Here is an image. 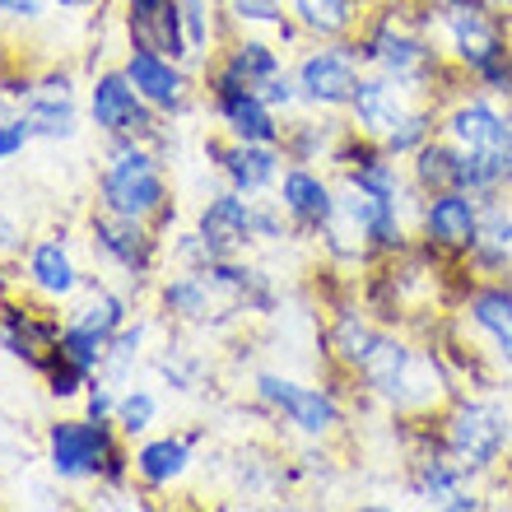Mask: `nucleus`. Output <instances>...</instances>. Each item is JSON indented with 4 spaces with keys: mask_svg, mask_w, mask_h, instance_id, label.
<instances>
[{
    "mask_svg": "<svg viewBox=\"0 0 512 512\" xmlns=\"http://www.w3.org/2000/svg\"><path fill=\"white\" fill-rule=\"evenodd\" d=\"M205 89H210V108H215V117L224 122V131L233 135V140H256V145H280V122H275V108H270L266 98H261V89H252V84L233 80V75H224V70H210V80H205Z\"/></svg>",
    "mask_w": 512,
    "mask_h": 512,
    "instance_id": "obj_6",
    "label": "nucleus"
},
{
    "mask_svg": "<svg viewBox=\"0 0 512 512\" xmlns=\"http://www.w3.org/2000/svg\"><path fill=\"white\" fill-rule=\"evenodd\" d=\"M508 443V419L499 405L489 401H466L447 424V452L461 461V471H485L494 466Z\"/></svg>",
    "mask_w": 512,
    "mask_h": 512,
    "instance_id": "obj_9",
    "label": "nucleus"
},
{
    "mask_svg": "<svg viewBox=\"0 0 512 512\" xmlns=\"http://www.w3.org/2000/svg\"><path fill=\"white\" fill-rule=\"evenodd\" d=\"M252 215H256V238H284V205H256L252 201Z\"/></svg>",
    "mask_w": 512,
    "mask_h": 512,
    "instance_id": "obj_44",
    "label": "nucleus"
},
{
    "mask_svg": "<svg viewBox=\"0 0 512 512\" xmlns=\"http://www.w3.org/2000/svg\"><path fill=\"white\" fill-rule=\"evenodd\" d=\"M24 270H28V289L42 294L47 303H70L84 289V275L70 261V247L61 233H47V238H38L28 247Z\"/></svg>",
    "mask_w": 512,
    "mask_h": 512,
    "instance_id": "obj_15",
    "label": "nucleus"
},
{
    "mask_svg": "<svg viewBox=\"0 0 512 512\" xmlns=\"http://www.w3.org/2000/svg\"><path fill=\"white\" fill-rule=\"evenodd\" d=\"M122 70L131 75L140 98L154 112H163V117H182L191 108V80H187V70H182V61H173V56H159V52H149V47H131Z\"/></svg>",
    "mask_w": 512,
    "mask_h": 512,
    "instance_id": "obj_11",
    "label": "nucleus"
},
{
    "mask_svg": "<svg viewBox=\"0 0 512 512\" xmlns=\"http://www.w3.org/2000/svg\"><path fill=\"white\" fill-rule=\"evenodd\" d=\"M485 266H512V219L508 215H489L485 224H480V238H475L471 247Z\"/></svg>",
    "mask_w": 512,
    "mask_h": 512,
    "instance_id": "obj_35",
    "label": "nucleus"
},
{
    "mask_svg": "<svg viewBox=\"0 0 512 512\" xmlns=\"http://www.w3.org/2000/svg\"><path fill=\"white\" fill-rule=\"evenodd\" d=\"M350 187L378 196V201H396L401 196V177H396V163L391 159H359V168L350 173Z\"/></svg>",
    "mask_w": 512,
    "mask_h": 512,
    "instance_id": "obj_36",
    "label": "nucleus"
},
{
    "mask_svg": "<svg viewBox=\"0 0 512 512\" xmlns=\"http://www.w3.org/2000/svg\"><path fill=\"white\" fill-rule=\"evenodd\" d=\"M196 233H201L210 261H238V256L247 252V243L256 238L252 201L233 187L210 196V201L201 205V215H196Z\"/></svg>",
    "mask_w": 512,
    "mask_h": 512,
    "instance_id": "obj_10",
    "label": "nucleus"
},
{
    "mask_svg": "<svg viewBox=\"0 0 512 512\" xmlns=\"http://www.w3.org/2000/svg\"><path fill=\"white\" fill-rule=\"evenodd\" d=\"M219 70H224V75H233V80L252 84V89H261L270 75H280V56H275V47H270V42L243 38V42H233L229 52H224Z\"/></svg>",
    "mask_w": 512,
    "mask_h": 512,
    "instance_id": "obj_27",
    "label": "nucleus"
},
{
    "mask_svg": "<svg viewBox=\"0 0 512 512\" xmlns=\"http://www.w3.org/2000/svg\"><path fill=\"white\" fill-rule=\"evenodd\" d=\"M415 368L419 364H415V354H410V345H401V340H391V336H378L373 340V350H368V359L359 364V373H364V382L378 391L382 401L410 405Z\"/></svg>",
    "mask_w": 512,
    "mask_h": 512,
    "instance_id": "obj_18",
    "label": "nucleus"
},
{
    "mask_svg": "<svg viewBox=\"0 0 512 512\" xmlns=\"http://www.w3.org/2000/svg\"><path fill=\"white\" fill-rule=\"evenodd\" d=\"M373 340H378V331L359 317V312H340L336 326H331V350L340 354V364L359 368L368 359V350H373Z\"/></svg>",
    "mask_w": 512,
    "mask_h": 512,
    "instance_id": "obj_31",
    "label": "nucleus"
},
{
    "mask_svg": "<svg viewBox=\"0 0 512 512\" xmlns=\"http://www.w3.org/2000/svg\"><path fill=\"white\" fill-rule=\"evenodd\" d=\"M89 243H94V256L103 266L122 270L131 284L149 280L154 266H159V247H163V233L154 224H140V219H126V215H112L98 205L89 215Z\"/></svg>",
    "mask_w": 512,
    "mask_h": 512,
    "instance_id": "obj_5",
    "label": "nucleus"
},
{
    "mask_svg": "<svg viewBox=\"0 0 512 512\" xmlns=\"http://www.w3.org/2000/svg\"><path fill=\"white\" fill-rule=\"evenodd\" d=\"M42 378H47V391H52L56 401H75V396H84V391H89V382H94L84 368H75L70 359H61V354L52 359V368H47Z\"/></svg>",
    "mask_w": 512,
    "mask_h": 512,
    "instance_id": "obj_37",
    "label": "nucleus"
},
{
    "mask_svg": "<svg viewBox=\"0 0 512 512\" xmlns=\"http://www.w3.org/2000/svg\"><path fill=\"white\" fill-rule=\"evenodd\" d=\"M19 122L28 126L33 140H70L80 131V98H75V80L66 70L33 75L24 103H19Z\"/></svg>",
    "mask_w": 512,
    "mask_h": 512,
    "instance_id": "obj_8",
    "label": "nucleus"
},
{
    "mask_svg": "<svg viewBox=\"0 0 512 512\" xmlns=\"http://www.w3.org/2000/svg\"><path fill=\"white\" fill-rule=\"evenodd\" d=\"M438 508H457V512H466V508H480V499H471L466 489H452V494H447V499L438 503Z\"/></svg>",
    "mask_w": 512,
    "mask_h": 512,
    "instance_id": "obj_47",
    "label": "nucleus"
},
{
    "mask_svg": "<svg viewBox=\"0 0 512 512\" xmlns=\"http://www.w3.org/2000/svg\"><path fill=\"white\" fill-rule=\"evenodd\" d=\"M471 322L494 340L499 359L512 368V294L508 289H480V294H471Z\"/></svg>",
    "mask_w": 512,
    "mask_h": 512,
    "instance_id": "obj_26",
    "label": "nucleus"
},
{
    "mask_svg": "<svg viewBox=\"0 0 512 512\" xmlns=\"http://www.w3.org/2000/svg\"><path fill=\"white\" fill-rule=\"evenodd\" d=\"M224 14L238 19V24H270V28L284 24L280 0H224Z\"/></svg>",
    "mask_w": 512,
    "mask_h": 512,
    "instance_id": "obj_39",
    "label": "nucleus"
},
{
    "mask_svg": "<svg viewBox=\"0 0 512 512\" xmlns=\"http://www.w3.org/2000/svg\"><path fill=\"white\" fill-rule=\"evenodd\" d=\"M447 33H452V52H457L471 70L489 75L494 66H503L499 28L485 19V10H471V5H452V10H447Z\"/></svg>",
    "mask_w": 512,
    "mask_h": 512,
    "instance_id": "obj_20",
    "label": "nucleus"
},
{
    "mask_svg": "<svg viewBox=\"0 0 512 512\" xmlns=\"http://www.w3.org/2000/svg\"><path fill=\"white\" fill-rule=\"evenodd\" d=\"M19 224L14 219H0V252H19Z\"/></svg>",
    "mask_w": 512,
    "mask_h": 512,
    "instance_id": "obj_46",
    "label": "nucleus"
},
{
    "mask_svg": "<svg viewBox=\"0 0 512 512\" xmlns=\"http://www.w3.org/2000/svg\"><path fill=\"white\" fill-rule=\"evenodd\" d=\"M89 122L108 140H149V145L163 140V112H154L140 98V89L131 84V75L122 66L94 75V84H89Z\"/></svg>",
    "mask_w": 512,
    "mask_h": 512,
    "instance_id": "obj_4",
    "label": "nucleus"
},
{
    "mask_svg": "<svg viewBox=\"0 0 512 512\" xmlns=\"http://www.w3.org/2000/svg\"><path fill=\"white\" fill-rule=\"evenodd\" d=\"M224 308V298H219L215 280L205 275V270H177L168 280L159 284V312L168 322H182V326H210L215 322V312ZM229 312V308H224Z\"/></svg>",
    "mask_w": 512,
    "mask_h": 512,
    "instance_id": "obj_16",
    "label": "nucleus"
},
{
    "mask_svg": "<svg viewBox=\"0 0 512 512\" xmlns=\"http://www.w3.org/2000/svg\"><path fill=\"white\" fill-rule=\"evenodd\" d=\"M177 14L187 24V42H191V61H201L215 42V0H177Z\"/></svg>",
    "mask_w": 512,
    "mask_h": 512,
    "instance_id": "obj_34",
    "label": "nucleus"
},
{
    "mask_svg": "<svg viewBox=\"0 0 512 512\" xmlns=\"http://www.w3.org/2000/svg\"><path fill=\"white\" fill-rule=\"evenodd\" d=\"M117 429L126 433V438H145L149 429H154V419H159V396L145 387H126L122 396H117Z\"/></svg>",
    "mask_w": 512,
    "mask_h": 512,
    "instance_id": "obj_32",
    "label": "nucleus"
},
{
    "mask_svg": "<svg viewBox=\"0 0 512 512\" xmlns=\"http://www.w3.org/2000/svg\"><path fill=\"white\" fill-rule=\"evenodd\" d=\"M191 438L187 433H154V438H140L131 452L135 480L145 489H173L182 475L191 471Z\"/></svg>",
    "mask_w": 512,
    "mask_h": 512,
    "instance_id": "obj_17",
    "label": "nucleus"
},
{
    "mask_svg": "<svg viewBox=\"0 0 512 512\" xmlns=\"http://www.w3.org/2000/svg\"><path fill=\"white\" fill-rule=\"evenodd\" d=\"M0 14H5V19H14V24H42L47 0H0Z\"/></svg>",
    "mask_w": 512,
    "mask_h": 512,
    "instance_id": "obj_45",
    "label": "nucleus"
},
{
    "mask_svg": "<svg viewBox=\"0 0 512 512\" xmlns=\"http://www.w3.org/2000/svg\"><path fill=\"white\" fill-rule=\"evenodd\" d=\"M205 154L215 159V168L229 177L233 191L256 196L280 182V149L275 145H256V140H233V145H219V140H205Z\"/></svg>",
    "mask_w": 512,
    "mask_h": 512,
    "instance_id": "obj_13",
    "label": "nucleus"
},
{
    "mask_svg": "<svg viewBox=\"0 0 512 512\" xmlns=\"http://www.w3.org/2000/svg\"><path fill=\"white\" fill-rule=\"evenodd\" d=\"M66 322H75V326H84V331H94V336L112 340L126 322H131V298L117 294V289H108L103 280H89V275H84V298L66 312Z\"/></svg>",
    "mask_w": 512,
    "mask_h": 512,
    "instance_id": "obj_24",
    "label": "nucleus"
},
{
    "mask_svg": "<svg viewBox=\"0 0 512 512\" xmlns=\"http://www.w3.org/2000/svg\"><path fill=\"white\" fill-rule=\"evenodd\" d=\"M350 112L354 122L364 126V135H373V140H387L396 126L405 122V103H401V89H396V80H359V89H354L350 98Z\"/></svg>",
    "mask_w": 512,
    "mask_h": 512,
    "instance_id": "obj_23",
    "label": "nucleus"
},
{
    "mask_svg": "<svg viewBox=\"0 0 512 512\" xmlns=\"http://www.w3.org/2000/svg\"><path fill=\"white\" fill-rule=\"evenodd\" d=\"M424 233L438 247H475L480 238V210H475L471 191H433V201L424 205Z\"/></svg>",
    "mask_w": 512,
    "mask_h": 512,
    "instance_id": "obj_19",
    "label": "nucleus"
},
{
    "mask_svg": "<svg viewBox=\"0 0 512 512\" xmlns=\"http://www.w3.org/2000/svg\"><path fill=\"white\" fill-rule=\"evenodd\" d=\"M298 98H308L317 108H350L354 89H359V66L350 52H312L298 66Z\"/></svg>",
    "mask_w": 512,
    "mask_h": 512,
    "instance_id": "obj_14",
    "label": "nucleus"
},
{
    "mask_svg": "<svg viewBox=\"0 0 512 512\" xmlns=\"http://www.w3.org/2000/svg\"><path fill=\"white\" fill-rule=\"evenodd\" d=\"M429 131H433V117H429V112H405V122L396 126V131H391L382 145H387V154H415V149L429 140Z\"/></svg>",
    "mask_w": 512,
    "mask_h": 512,
    "instance_id": "obj_38",
    "label": "nucleus"
},
{
    "mask_svg": "<svg viewBox=\"0 0 512 512\" xmlns=\"http://www.w3.org/2000/svg\"><path fill=\"white\" fill-rule=\"evenodd\" d=\"M52 5H61V10H94L103 0H52Z\"/></svg>",
    "mask_w": 512,
    "mask_h": 512,
    "instance_id": "obj_48",
    "label": "nucleus"
},
{
    "mask_svg": "<svg viewBox=\"0 0 512 512\" xmlns=\"http://www.w3.org/2000/svg\"><path fill=\"white\" fill-rule=\"evenodd\" d=\"M154 368H159L163 382H168L173 391H191V387H196V364H191L177 345H168V350L159 354V364H154Z\"/></svg>",
    "mask_w": 512,
    "mask_h": 512,
    "instance_id": "obj_40",
    "label": "nucleus"
},
{
    "mask_svg": "<svg viewBox=\"0 0 512 512\" xmlns=\"http://www.w3.org/2000/svg\"><path fill=\"white\" fill-rule=\"evenodd\" d=\"M126 33H131V47H149V52L173 56L182 66L191 61L187 24H182V14H177V0H163L159 10H145V14L126 10Z\"/></svg>",
    "mask_w": 512,
    "mask_h": 512,
    "instance_id": "obj_22",
    "label": "nucleus"
},
{
    "mask_svg": "<svg viewBox=\"0 0 512 512\" xmlns=\"http://www.w3.org/2000/svg\"><path fill=\"white\" fill-rule=\"evenodd\" d=\"M415 182L424 191H461V149L424 140L415 149Z\"/></svg>",
    "mask_w": 512,
    "mask_h": 512,
    "instance_id": "obj_28",
    "label": "nucleus"
},
{
    "mask_svg": "<svg viewBox=\"0 0 512 512\" xmlns=\"http://www.w3.org/2000/svg\"><path fill=\"white\" fill-rule=\"evenodd\" d=\"M28 140H33V135H28V126L19 122V117H10V122H0V163L19 159Z\"/></svg>",
    "mask_w": 512,
    "mask_h": 512,
    "instance_id": "obj_42",
    "label": "nucleus"
},
{
    "mask_svg": "<svg viewBox=\"0 0 512 512\" xmlns=\"http://www.w3.org/2000/svg\"><path fill=\"white\" fill-rule=\"evenodd\" d=\"M98 205L112 210V215L154 224L159 233L168 229L177 205L159 149L149 140H108V163L98 173Z\"/></svg>",
    "mask_w": 512,
    "mask_h": 512,
    "instance_id": "obj_1",
    "label": "nucleus"
},
{
    "mask_svg": "<svg viewBox=\"0 0 512 512\" xmlns=\"http://www.w3.org/2000/svg\"><path fill=\"white\" fill-rule=\"evenodd\" d=\"M103 354H108V340L103 336H94V331H84L75 322H61V359H70L89 378H98L103 373Z\"/></svg>",
    "mask_w": 512,
    "mask_h": 512,
    "instance_id": "obj_33",
    "label": "nucleus"
},
{
    "mask_svg": "<svg viewBox=\"0 0 512 512\" xmlns=\"http://www.w3.org/2000/svg\"><path fill=\"white\" fill-rule=\"evenodd\" d=\"M294 19L317 38H340L354 24L350 0H294Z\"/></svg>",
    "mask_w": 512,
    "mask_h": 512,
    "instance_id": "obj_30",
    "label": "nucleus"
},
{
    "mask_svg": "<svg viewBox=\"0 0 512 512\" xmlns=\"http://www.w3.org/2000/svg\"><path fill=\"white\" fill-rule=\"evenodd\" d=\"M0 350L33 373H47L61 354V317L33 308V303H19V298H5L0 303Z\"/></svg>",
    "mask_w": 512,
    "mask_h": 512,
    "instance_id": "obj_7",
    "label": "nucleus"
},
{
    "mask_svg": "<svg viewBox=\"0 0 512 512\" xmlns=\"http://www.w3.org/2000/svg\"><path fill=\"white\" fill-rule=\"evenodd\" d=\"M261 98H266V103H270L275 112H280V108H294L298 80H289V75H270V80L261 84Z\"/></svg>",
    "mask_w": 512,
    "mask_h": 512,
    "instance_id": "obj_43",
    "label": "nucleus"
},
{
    "mask_svg": "<svg viewBox=\"0 0 512 512\" xmlns=\"http://www.w3.org/2000/svg\"><path fill=\"white\" fill-rule=\"evenodd\" d=\"M140 350H145V322H126L122 331L108 340V354H103V373H98V378L112 382V387H131L135 368H140Z\"/></svg>",
    "mask_w": 512,
    "mask_h": 512,
    "instance_id": "obj_29",
    "label": "nucleus"
},
{
    "mask_svg": "<svg viewBox=\"0 0 512 512\" xmlns=\"http://www.w3.org/2000/svg\"><path fill=\"white\" fill-rule=\"evenodd\" d=\"M117 396H122V391H112V382L94 378L89 391H84V415L89 419H112L117 415Z\"/></svg>",
    "mask_w": 512,
    "mask_h": 512,
    "instance_id": "obj_41",
    "label": "nucleus"
},
{
    "mask_svg": "<svg viewBox=\"0 0 512 512\" xmlns=\"http://www.w3.org/2000/svg\"><path fill=\"white\" fill-rule=\"evenodd\" d=\"M126 433L117 419H56L47 429V461H52L56 480H98L103 489H126L135 480L131 452L122 447Z\"/></svg>",
    "mask_w": 512,
    "mask_h": 512,
    "instance_id": "obj_2",
    "label": "nucleus"
},
{
    "mask_svg": "<svg viewBox=\"0 0 512 512\" xmlns=\"http://www.w3.org/2000/svg\"><path fill=\"white\" fill-rule=\"evenodd\" d=\"M163 0H126V10L131 14H145V10H159Z\"/></svg>",
    "mask_w": 512,
    "mask_h": 512,
    "instance_id": "obj_49",
    "label": "nucleus"
},
{
    "mask_svg": "<svg viewBox=\"0 0 512 512\" xmlns=\"http://www.w3.org/2000/svg\"><path fill=\"white\" fill-rule=\"evenodd\" d=\"M280 205L298 229H326L340 210L331 187H326L317 173H308V168H289V173L280 177Z\"/></svg>",
    "mask_w": 512,
    "mask_h": 512,
    "instance_id": "obj_21",
    "label": "nucleus"
},
{
    "mask_svg": "<svg viewBox=\"0 0 512 512\" xmlns=\"http://www.w3.org/2000/svg\"><path fill=\"white\" fill-rule=\"evenodd\" d=\"M256 396L270 405V410H280L294 429H303L308 438H326V433L340 424V410L336 401L317 387H303L294 378H280V373H261L256 378Z\"/></svg>",
    "mask_w": 512,
    "mask_h": 512,
    "instance_id": "obj_12",
    "label": "nucleus"
},
{
    "mask_svg": "<svg viewBox=\"0 0 512 512\" xmlns=\"http://www.w3.org/2000/svg\"><path fill=\"white\" fill-rule=\"evenodd\" d=\"M447 131L461 149V191H494L512 177V126L489 103L457 108Z\"/></svg>",
    "mask_w": 512,
    "mask_h": 512,
    "instance_id": "obj_3",
    "label": "nucleus"
},
{
    "mask_svg": "<svg viewBox=\"0 0 512 512\" xmlns=\"http://www.w3.org/2000/svg\"><path fill=\"white\" fill-rule=\"evenodd\" d=\"M368 56L387 70V80L396 84H419L424 70H429V47L410 33H396V28H382L378 38L368 42Z\"/></svg>",
    "mask_w": 512,
    "mask_h": 512,
    "instance_id": "obj_25",
    "label": "nucleus"
},
{
    "mask_svg": "<svg viewBox=\"0 0 512 512\" xmlns=\"http://www.w3.org/2000/svg\"><path fill=\"white\" fill-rule=\"evenodd\" d=\"M447 5H461V0H447Z\"/></svg>",
    "mask_w": 512,
    "mask_h": 512,
    "instance_id": "obj_50",
    "label": "nucleus"
}]
</instances>
